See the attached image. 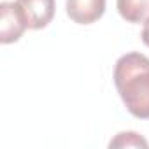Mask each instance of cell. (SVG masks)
<instances>
[{
  "label": "cell",
  "mask_w": 149,
  "mask_h": 149,
  "mask_svg": "<svg viewBox=\"0 0 149 149\" xmlns=\"http://www.w3.org/2000/svg\"><path fill=\"white\" fill-rule=\"evenodd\" d=\"M30 30L46 28L54 18V0H16Z\"/></svg>",
  "instance_id": "obj_3"
},
{
  "label": "cell",
  "mask_w": 149,
  "mask_h": 149,
  "mask_svg": "<svg viewBox=\"0 0 149 149\" xmlns=\"http://www.w3.org/2000/svg\"><path fill=\"white\" fill-rule=\"evenodd\" d=\"M140 146L147 147L149 144L135 132H121L109 142V147H140Z\"/></svg>",
  "instance_id": "obj_6"
},
{
  "label": "cell",
  "mask_w": 149,
  "mask_h": 149,
  "mask_svg": "<svg viewBox=\"0 0 149 149\" xmlns=\"http://www.w3.org/2000/svg\"><path fill=\"white\" fill-rule=\"evenodd\" d=\"M105 13V0H67V16L77 25H91Z\"/></svg>",
  "instance_id": "obj_4"
},
{
  "label": "cell",
  "mask_w": 149,
  "mask_h": 149,
  "mask_svg": "<svg viewBox=\"0 0 149 149\" xmlns=\"http://www.w3.org/2000/svg\"><path fill=\"white\" fill-rule=\"evenodd\" d=\"M118 13L128 23H144L149 18V0H118Z\"/></svg>",
  "instance_id": "obj_5"
},
{
  "label": "cell",
  "mask_w": 149,
  "mask_h": 149,
  "mask_svg": "<svg viewBox=\"0 0 149 149\" xmlns=\"http://www.w3.org/2000/svg\"><path fill=\"white\" fill-rule=\"evenodd\" d=\"M114 84L128 112L149 119V58L142 53L123 54L114 67Z\"/></svg>",
  "instance_id": "obj_1"
},
{
  "label": "cell",
  "mask_w": 149,
  "mask_h": 149,
  "mask_svg": "<svg viewBox=\"0 0 149 149\" xmlns=\"http://www.w3.org/2000/svg\"><path fill=\"white\" fill-rule=\"evenodd\" d=\"M140 37H142V42L149 47V18L144 21V26H142V35H140Z\"/></svg>",
  "instance_id": "obj_7"
},
{
  "label": "cell",
  "mask_w": 149,
  "mask_h": 149,
  "mask_svg": "<svg viewBox=\"0 0 149 149\" xmlns=\"http://www.w3.org/2000/svg\"><path fill=\"white\" fill-rule=\"evenodd\" d=\"M26 28L28 25L18 2L0 4V42L11 44L19 40Z\"/></svg>",
  "instance_id": "obj_2"
}]
</instances>
